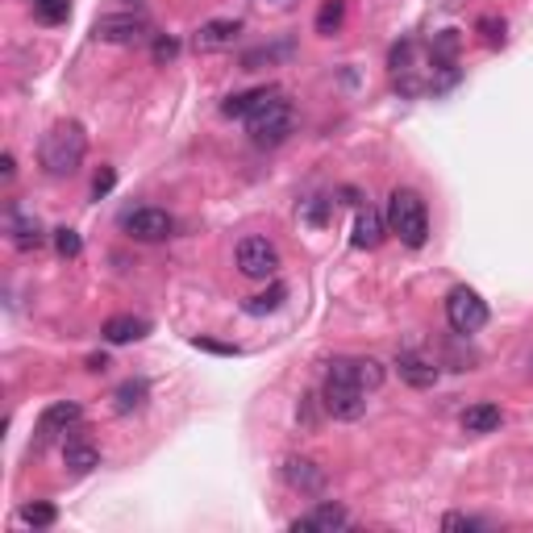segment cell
<instances>
[{
  "label": "cell",
  "instance_id": "cell-1",
  "mask_svg": "<svg viewBox=\"0 0 533 533\" xmlns=\"http://www.w3.org/2000/svg\"><path fill=\"white\" fill-rule=\"evenodd\" d=\"M83 154H88V134H83L80 121H59L46 129V137H42L38 146V163L46 176H75L83 163Z\"/></svg>",
  "mask_w": 533,
  "mask_h": 533
},
{
  "label": "cell",
  "instance_id": "cell-2",
  "mask_svg": "<svg viewBox=\"0 0 533 533\" xmlns=\"http://www.w3.org/2000/svg\"><path fill=\"white\" fill-rule=\"evenodd\" d=\"M388 230L396 233L409 250H421L429 242V208H425L421 192L396 188L388 196Z\"/></svg>",
  "mask_w": 533,
  "mask_h": 533
},
{
  "label": "cell",
  "instance_id": "cell-3",
  "mask_svg": "<svg viewBox=\"0 0 533 533\" xmlns=\"http://www.w3.org/2000/svg\"><path fill=\"white\" fill-rule=\"evenodd\" d=\"M247 129L255 137V146H279L292 129H296V113H292V100H284V92L271 96L259 113L247 117Z\"/></svg>",
  "mask_w": 533,
  "mask_h": 533
},
{
  "label": "cell",
  "instance_id": "cell-4",
  "mask_svg": "<svg viewBox=\"0 0 533 533\" xmlns=\"http://www.w3.org/2000/svg\"><path fill=\"white\" fill-rule=\"evenodd\" d=\"M446 321H451L454 333H479L488 325V301L475 287H454L446 296Z\"/></svg>",
  "mask_w": 533,
  "mask_h": 533
},
{
  "label": "cell",
  "instance_id": "cell-5",
  "mask_svg": "<svg viewBox=\"0 0 533 533\" xmlns=\"http://www.w3.org/2000/svg\"><path fill=\"white\" fill-rule=\"evenodd\" d=\"M92 34L100 42H113V46H134V42H142L151 34V21L142 13H105L96 17Z\"/></svg>",
  "mask_w": 533,
  "mask_h": 533
},
{
  "label": "cell",
  "instance_id": "cell-6",
  "mask_svg": "<svg viewBox=\"0 0 533 533\" xmlns=\"http://www.w3.org/2000/svg\"><path fill=\"white\" fill-rule=\"evenodd\" d=\"M383 363L380 358H371V355H342V358H329V380H346V383H355V388H363V392H375L383 383Z\"/></svg>",
  "mask_w": 533,
  "mask_h": 533
},
{
  "label": "cell",
  "instance_id": "cell-7",
  "mask_svg": "<svg viewBox=\"0 0 533 533\" xmlns=\"http://www.w3.org/2000/svg\"><path fill=\"white\" fill-rule=\"evenodd\" d=\"M321 404H325V412L338 417V421H358V417L367 412V392L355 388V383H346V380H325Z\"/></svg>",
  "mask_w": 533,
  "mask_h": 533
},
{
  "label": "cell",
  "instance_id": "cell-8",
  "mask_svg": "<svg viewBox=\"0 0 533 533\" xmlns=\"http://www.w3.org/2000/svg\"><path fill=\"white\" fill-rule=\"evenodd\" d=\"M238 271L247 279H271L279 271V250L267 238H242L238 242Z\"/></svg>",
  "mask_w": 533,
  "mask_h": 533
},
{
  "label": "cell",
  "instance_id": "cell-9",
  "mask_svg": "<svg viewBox=\"0 0 533 533\" xmlns=\"http://www.w3.org/2000/svg\"><path fill=\"white\" fill-rule=\"evenodd\" d=\"M125 233L134 238V242H167L171 238V230H176V221H171V213L167 208H134V213H125L121 217Z\"/></svg>",
  "mask_w": 533,
  "mask_h": 533
},
{
  "label": "cell",
  "instance_id": "cell-10",
  "mask_svg": "<svg viewBox=\"0 0 533 533\" xmlns=\"http://www.w3.org/2000/svg\"><path fill=\"white\" fill-rule=\"evenodd\" d=\"M242 34V21H230V17H213L205 26L192 34V46L200 51V55H213V51H230L233 42Z\"/></svg>",
  "mask_w": 533,
  "mask_h": 533
},
{
  "label": "cell",
  "instance_id": "cell-11",
  "mask_svg": "<svg viewBox=\"0 0 533 533\" xmlns=\"http://www.w3.org/2000/svg\"><path fill=\"white\" fill-rule=\"evenodd\" d=\"M346 525H350V513H346L342 505H333V500H321L309 517H296L287 529L292 533H333V529H346Z\"/></svg>",
  "mask_w": 533,
  "mask_h": 533
},
{
  "label": "cell",
  "instance_id": "cell-12",
  "mask_svg": "<svg viewBox=\"0 0 533 533\" xmlns=\"http://www.w3.org/2000/svg\"><path fill=\"white\" fill-rule=\"evenodd\" d=\"M80 417H83V409L75 400H55V404L42 409V417H38V438L51 442V438H59V434H67L71 425H80Z\"/></svg>",
  "mask_w": 533,
  "mask_h": 533
},
{
  "label": "cell",
  "instance_id": "cell-13",
  "mask_svg": "<svg viewBox=\"0 0 533 533\" xmlns=\"http://www.w3.org/2000/svg\"><path fill=\"white\" fill-rule=\"evenodd\" d=\"M284 479H287V488H296L301 496H321L325 492V471H321L313 459H287Z\"/></svg>",
  "mask_w": 533,
  "mask_h": 533
},
{
  "label": "cell",
  "instance_id": "cell-14",
  "mask_svg": "<svg viewBox=\"0 0 533 533\" xmlns=\"http://www.w3.org/2000/svg\"><path fill=\"white\" fill-rule=\"evenodd\" d=\"M396 371L409 388H434V383H438V363L417 355V350H404V355L396 358Z\"/></svg>",
  "mask_w": 533,
  "mask_h": 533
},
{
  "label": "cell",
  "instance_id": "cell-15",
  "mask_svg": "<svg viewBox=\"0 0 533 533\" xmlns=\"http://www.w3.org/2000/svg\"><path fill=\"white\" fill-rule=\"evenodd\" d=\"M383 233H388V217H383L380 208H358L355 217V247L358 250H375L383 242Z\"/></svg>",
  "mask_w": 533,
  "mask_h": 533
},
{
  "label": "cell",
  "instance_id": "cell-16",
  "mask_svg": "<svg viewBox=\"0 0 533 533\" xmlns=\"http://www.w3.org/2000/svg\"><path fill=\"white\" fill-rule=\"evenodd\" d=\"M9 233H13V247L17 250H38L42 242H46L38 217H26L17 205H9Z\"/></svg>",
  "mask_w": 533,
  "mask_h": 533
},
{
  "label": "cell",
  "instance_id": "cell-17",
  "mask_svg": "<svg viewBox=\"0 0 533 533\" xmlns=\"http://www.w3.org/2000/svg\"><path fill=\"white\" fill-rule=\"evenodd\" d=\"M271 96H279V88H271V83H263V88H250V92H233L225 105H221V113L225 117H250V113H259Z\"/></svg>",
  "mask_w": 533,
  "mask_h": 533
},
{
  "label": "cell",
  "instance_id": "cell-18",
  "mask_svg": "<svg viewBox=\"0 0 533 533\" xmlns=\"http://www.w3.org/2000/svg\"><path fill=\"white\" fill-rule=\"evenodd\" d=\"M105 342H113V346H125V342H137V338H146L151 333V321H142V317H109L105 321Z\"/></svg>",
  "mask_w": 533,
  "mask_h": 533
},
{
  "label": "cell",
  "instance_id": "cell-19",
  "mask_svg": "<svg viewBox=\"0 0 533 533\" xmlns=\"http://www.w3.org/2000/svg\"><path fill=\"white\" fill-rule=\"evenodd\" d=\"M63 466H67L71 475H88V471H96V466H100V451H96L92 442L71 438L67 446H63Z\"/></svg>",
  "mask_w": 533,
  "mask_h": 533
},
{
  "label": "cell",
  "instance_id": "cell-20",
  "mask_svg": "<svg viewBox=\"0 0 533 533\" xmlns=\"http://www.w3.org/2000/svg\"><path fill=\"white\" fill-rule=\"evenodd\" d=\"M500 421H505L500 404H488V400H479V404H471V409L463 412V429H466V434H496Z\"/></svg>",
  "mask_w": 533,
  "mask_h": 533
},
{
  "label": "cell",
  "instance_id": "cell-21",
  "mask_svg": "<svg viewBox=\"0 0 533 533\" xmlns=\"http://www.w3.org/2000/svg\"><path fill=\"white\" fill-rule=\"evenodd\" d=\"M146 396H151L146 380H125L121 388L113 392V409H117V412H137L142 404H146Z\"/></svg>",
  "mask_w": 533,
  "mask_h": 533
},
{
  "label": "cell",
  "instance_id": "cell-22",
  "mask_svg": "<svg viewBox=\"0 0 533 533\" xmlns=\"http://www.w3.org/2000/svg\"><path fill=\"white\" fill-rule=\"evenodd\" d=\"M279 59H292V42H279V46H259V51H247L242 55V71H259V67H271Z\"/></svg>",
  "mask_w": 533,
  "mask_h": 533
},
{
  "label": "cell",
  "instance_id": "cell-23",
  "mask_svg": "<svg viewBox=\"0 0 533 533\" xmlns=\"http://www.w3.org/2000/svg\"><path fill=\"white\" fill-rule=\"evenodd\" d=\"M346 21V0H325L321 9H317V34H338Z\"/></svg>",
  "mask_w": 533,
  "mask_h": 533
},
{
  "label": "cell",
  "instance_id": "cell-24",
  "mask_svg": "<svg viewBox=\"0 0 533 533\" xmlns=\"http://www.w3.org/2000/svg\"><path fill=\"white\" fill-rule=\"evenodd\" d=\"M284 284H271L267 287V292H263V296H250L247 304H242V309H247L250 317H263V313H275V309H279V304H284Z\"/></svg>",
  "mask_w": 533,
  "mask_h": 533
},
{
  "label": "cell",
  "instance_id": "cell-25",
  "mask_svg": "<svg viewBox=\"0 0 533 533\" xmlns=\"http://www.w3.org/2000/svg\"><path fill=\"white\" fill-rule=\"evenodd\" d=\"M21 521H26V525H34V529H51V525L59 521V508L46 505V500H34V505L21 508Z\"/></svg>",
  "mask_w": 533,
  "mask_h": 533
},
{
  "label": "cell",
  "instance_id": "cell-26",
  "mask_svg": "<svg viewBox=\"0 0 533 533\" xmlns=\"http://www.w3.org/2000/svg\"><path fill=\"white\" fill-rule=\"evenodd\" d=\"M34 13H38L46 26H63L71 13V0H34Z\"/></svg>",
  "mask_w": 533,
  "mask_h": 533
},
{
  "label": "cell",
  "instance_id": "cell-27",
  "mask_svg": "<svg viewBox=\"0 0 533 533\" xmlns=\"http://www.w3.org/2000/svg\"><path fill=\"white\" fill-rule=\"evenodd\" d=\"M55 250L63 255V259H75V255L83 250L80 233H75V230H55Z\"/></svg>",
  "mask_w": 533,
  "mask_h": 533
},
{
  "label": "cell",
  "instance_id": "cell-28",
  "mask_svg": "<svg viewBox=\"0 0 533 533\" xmlns=\"http://www.w3.org/2000/svg\"><path fill=\"white\" fill-rule=\"evenodd\" d=\"M442 529H451V533H459V529H483V521H475V517H466V513H446L442 517Z\"/></svg>",
  "mask_w": 533,
  "mask_h": 533
},
{
  "label": "cell",
  "instance_id": "cell-29",
  "mask_svg": "<svg viewBox=\"0 0 533 533\" xmlns=\"http://www.w3.org/2000/svg\"><path fill=\"white\" fill-rule=\"evenodd\" d=\"M179 55V42L176 38H159L154 42V63H171Z\"/></svg>",
  "mask_w": 533,
  "mask_h": 533
},
{
  "label": "cell",
  "instance_id": "cell-30",
  "mask_svg": "<svg viewBox=\"0 0 533 533\" xmlns=\"http://www.w3.org/2000/svg\"><path fill=\"white\" fill-rule=\"evenodd\" d=\"M117 184V176H113V167H100V176L92 179V196L100 200V196H109V188Z\"/></svg>",
  "mask_w": 533,
  "mask_h": 533
},
{
  "label": "cell",
  "instance_id": "cell-31",
  "mask_svg": "<svg viewBox=\"0 0 533 533\" xmlns=\"http://www.w3.org/2000/svg\"><path fill=\"white\" fill-rule=\"evenodd\" d=\"M479 29H483V38L492 42V46H500V42H505V21H492V17H483V21H479Z\"/></svg>",
  "mask_w": 533,
  "mask_h": 533
},
{
  "label": "cell",
  "instance_id": "cell-32",
  "mask_svg": "<svg viewBox=\"0 0 533 533\" xmlns=\"http://www.w3.org/2000/svg\"><path fill=\"white\" fill-rule=\"evenodd\" d=\"M196 346H200V350H213V355H238L233 346H225V342H208V338H196Z\"/></svg>",
  "mask_w": 533,
  "mask_h": 533
},
{
  "label": "cell",
  "instance_id": "cell-33",
  "mask_svg": "<svg viewBox=\"0 0 533 533\" xmlns=\"http://www.w3.org/2000/svg\"><path fill=\"white\" fill-rule=\"evenodd\" d=\"M325 205H329V200H317V205L309 208V221H313V225H321V221H325Z\"/></svg>",
  "mask_w": 533,
  "mask_h": 533
},
{
  "label": "cell",
  "instance_id": "cell-34",
  "mask_svg": "<svg viewBox=\"0 0 533 533\" xmlns=\"http://www.w3.org/2000/svg\"><path fill=\"white\" fill-rule=\"evenodd\" d=\"M0 176H4V179H13V176H17V163H13V154H4V159H0Z\"/></svg>",
  "mask_w": 533,
  "mask_h": 533
},
{
  "label": "cell",
  "instance_id": "cell-35",
  "mask_svg": "<svg viewBox=\"0 0 533 533\" xmlns=\"http://www.w3.org/2000/svg\"><path fill=\"white\" fill-rule=\"evenodd\" d=\"M88 371H109V358H105V355H88Z\"/></svg>",
  "mask_w": 533,
  "mask_h": 533
},
{
  "label": "cell",
  "instance_id": "cell-36",
  "mask_svg": "<svg viewBox=\"0 0 533 533\" xmlns=\"http://www.w3.org/2000/svg\"><path fill=\"white\" fill-rule=\"evenodd\" d=\"M529 371H533V355H529Z\"/></svg>",
  "mask_w": 533,
  "mask_h": 533
}]
</instances>
